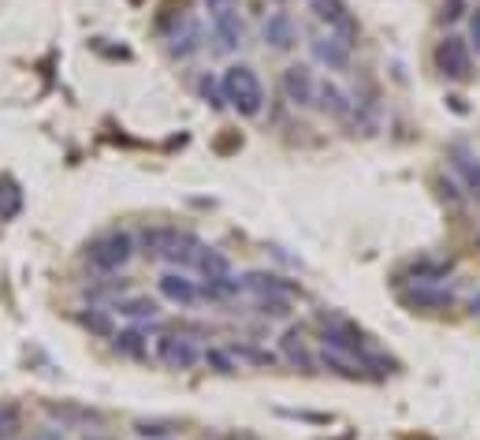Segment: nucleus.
Listing matches in <instances>:
<instances>
[{
	"mask_svg": "<svg viewBox=\"0 0 480 440\" xmlns=\"http://www.w3.org/2000/svg\"><path fill=\"white\" fill-rule=\"evenodd\" d=\"M261 38H265L268 48H275V53H291V48L298 45V22H294V15L284 12V8L272 12L265 19V27H261Z\"/></svg>",
	"mask_w": 480,
	"mask_h": 440,
	"instance_id": "obj_8",
	"label": "nucleus"
},
{
	"mask_svg": "<svg viewBox=\"0 0 480 440\" xmlns=\"http://www.w3.org/2000/svg\"><path fill=\"white\" fill-rule=\"evenodd\" d=\"M469 45L476 48V57H480V8H473V15H469Z\"/></svg>",
	"mask_w": 480,
	"mask_h": 440,
	"instance_id": "obj_32",
	"label": "nucleus"
},
{
	"mask_svg": "<svg viewBox=\"0 0 480 440\" xmlns=\"http://www.w3.org/2000/svg\"><path fill=\"white\" fill-rule=\"evenodd\" d=\"M109 310L127 317V321H153V317L161 313L157 299H149V295H119L116 303H109Z\"/></svg>",
	"mask_w": 480,
	"mask_h": 440,
	"instance_id": "obj_15",
	"label": "nucleus"
},
{
	"mask_svg": "<svg viewBox=\"0 0 480 440\" xmlns=\"http://www.w3.org/2000/svg\"><path fill=\"white\" fill-rule=\"evenodd\" d=\"M239 284H242V291H254V295H294V291H298V284L275 277V273H261V268L239 277Z\"/></svg>",
	"mask_w": 480,
	"mask_h": 440,
	"instance_id": "obj_13",
	"label": "nucleus"
},
{
	"mask_svg": "<svg viewBox=\"0 0 480 440\" xmlns=\"http://www.w3.org/2000/svg\"><path fill=\"white\" fill-rule=\"evenodd\" d=\"M197 97H201V101H205L209 109H216V112L227 105V101H223V90H220V79H216V75H209V71L197 79Z\"/></svg>",
	"mask_w": 480,
	"mask_h": 440,
	"instance_id": "obj_29",
	"label": "nucleus"
},
{
	"mask_svg": "<svg viewBox=\"0 0 480 440\" xmlns=\"http://www.w3.org/2000/svg\"><path fill=\"white\" fill-rule=\"evenodd\" d=\"M157 291H161V299L171 303V306H179V310H194L201 303L197 295V280H190L183 268H168V273H161L157 280Z\"/></svg>",
	"mask_w": 480,
	"mask_h": 440,
	"instance_id": "obj_6",
	"label": "nucleus"
},
{
	"mask_svg": "<svg viewBox=\"0 0 480 440\" xmlns=\"http://www.w3.org/2000/svg\"><path fill=\"white\" fill-rule=\"evenodd\" d=\"M22 429V407L15 400H0V440H15Z\"/></svg>",
	"mask_w": 480,
	"mask_h": 440,
	"instance_id": "obj_27",
	"label": "nucleus"
},
{
	"mask_svg": "<svg viewBox=\"0 0 480 440\" xmlns=\"http://www.w3.org/2000/svg\"><path fill=\"white\" fill-rule=\"evenodd\" d=\"M313 105H317L320 112H327V116H336V119H350V116H353V101H350V93H346L339 83H332V79L317 83V97H313Z\"/></svg>",
	"mask_w": 480,
	"mask_h": 440,
	"instance_id": "obj_10",
	"label": "nucleus"
},
{
	"mask_svg": "<svg viewBox=\"0 0 480 440\" xmlns=\"http://www.w3.org/2000/svg\"><path fill=\"white\" fill-rule=\"evenodd\" d=\"M201 48V22L197 19H183L179 22V31L171 34V41H168V53L175 57V60H187V57H194Z\"/></svg>",
	"mask_w": 480,
	"mask_h": 440,
	"instance_id": "obj_16",
	"label": "nucleus"
},
{
	"mask_svg": "<svg viewBox=\"0 0 480 440\" xmlns=\"http://www.w3.org/2000/svg\"><path fill=\"white\" fill-rule=\"evenodd\" d=\"M31 440H67V436H64V429H57V426H41V429L31 433Z\"/></svg>",
	"mask_w": 480,
	"mask_h": 440,
	"instance_id": "obj_34",
	"label": "nucleus"
},
{
	"mask_svg": "<svg viewBox=\"0 0 480 440\" xmlns=\"http://www.w3.org/2000/svg\"><path fill=\"white\" fill-rule=\"evenodd\" d=\"M45 410L60 418V429H71V426H100V414L90 410V407H79V403H45Z\"/></svg>",
	"mask_w": 480,
	"mask_h": 440,
	"instance_id": "obj_17",
	"label": "nucleus"
},
{
	"mask_svg": "<svg viewBox=\"0 0 480 440\" xmlns=\"http://www.w3.org/2000/svg\"><path fill=\"white\" fill-rule=\"evenodd\" d=\"M220 90H223V101L231 105L239 116L254 119L265 112V86L257 79V71L249 64H231L220 75Z\"/></svg>",
	"mask_w": 480,
	"mask_h": 440,
	"instance_id": "obj_1",
	"label": "nucleus"
},
{
	"mask_svg": "<svg viewBox=\"0 0 480 440\" xmlns=\"http://www.w3.org/2000/svg\"><path fill=\"white\" fill-rule=\"evenodd\" d=\"M197 273L205 280H220V277H231V261H227V254L213 251V247H201L197 254Z\"/></svg>",
	"mask_w": 480,
	"mask_h": 440,
	"instance_id": "obj_24",
	"label": "nucleus"
},
{
	"mask_svg": "<svg viewBox=\"0 0 480 440\" xmlns=\"http://www.w3.org/2000/svg\"><path fill=\"white\" fill-rule=\"evenodd\" d=\"M171 429H179L171 418H138V422H135V433H138L142 440H168Z\"/></svg>",
	"mask_w": 480,
	"mask_h": 440,
	"instance_id": "obj_28",
	"label": "nucleus"
},
{
	"mask_svg": "<svg viewBox=\"0 0 480 440\" xmlns=\"http://www.w3.org/2000/svg\"><path fill=\"white\" fill-rule=\"evenodd\" d=\"M83 440H116V436H109V433H86Z\"/></svg>",
	"mask_w": 480,
	"mask_h": 440,
	"instance_id": "obj_37",
	"label": "nucleus"
},
{
	"mask_svg": "<svg viewBox=\"0 0 480 440\" xmlns=\"http://www.w3.org/2000/svg\"><path fill=\"white\" fill-rule=\"evenodd\" d=\"M153 355H157V358L168 365V370H179V374L194 370V365L201 362V348L194 344V339H187V336H175V332H164V336H157Z\"/></svg>",
	"mask_w": 480,
	"mask_h": 440,
	"instance_id": "obj_5",
	"label": "nucleus"
},
{
	"mask_svg": "<svg viewBox=\"0 0 480 440\" xmlns=\"http://www.w3.org/2000/svg\"><path fill=\"white\" fill-rule=\"evenodd\" d=\"M22 206H27V194H22V187L12 176H4L0 180V220H15Z\"/></svg>",
	"mask_w": 480,
	"mask_h": 440,
	"instance_id": "obj_22",
	"label": "nucleus"
},
{
	"mask_svg": "<svg viewBox=\"0 0 480 440\" xmlns=\"http://www.w3.org/2000/svg\"><path fill=\"white\" fill-rule=\"evenodd\" d=\"M291 299H294V295H257V303H254V306H257V313H261V317H287V313H291V306H294Z\"/></svg>",
	"mask_w": 480,
	"mask_h": 440,
	"instance_id": "obj_30",
	"label": "nucleus"
},
{
	"mask_svg": "<svg viewBox=\"0 0 480 440\" xmlns=\"http://www.w3.org/2000/svg\"><path fill=\"white\" fill-rule=\"evenodd\" d=\"M112 351L123 355V358H145L149 355V336L138 325L119 329V332H112Z\"/></svg>",
	"mask_w": 480,
	"mask_h": 440,
	"instance_id": "obj_18",
	"label": "nucleus"
},
{
	"mask_svg": "<svg viewBox=\"0 0 480 440\" xmlns=\"http://www.w3.org/2000/svg\"><path fill=\"white\" fill-rule=\"evenodd\" d=\"M406 273L414 280H421V284H440V280H447L454 273V261L450 258H417V261H410Z\"/></svg>",
	"mask_w": 480,
	"mask_h": 440,
	"instance_id": "obj_19",
	"label": "nucleus"
},
{
	"mask_svg": "<svg viewBox=\"0 0 480 440\" xmlns=\"http://www.w3.org/2000/svg\"><path fill=\"white\" fill-rule=\"evenodd\" d=\"M320 362H324V365H327V370H332V374L346 377V381H358V377H365L362 362H358V358H350V355H343V351H332V348H324Z\"/></svg>",
	"mask_w": 480,
	"mask_h": 440,
	"instance_id": "obj_25",
	"label": "nucleus"
},
{
	"mask_svg": "<svg viewBox=\"0 0 480 440\" xmlns=\"http://www.w3.org/2000/svg\"><path fill=\"white\" fill-rule=\"evenodd\" d=\"M135 254H138V242H135L131 232H123V228L93 235L86 242V251H83V258L90 261V268H97V273H119V268L131 265Z\"/></svg>",
	"mask_w": 480,
	"mask_h": 440,
	"instance_id": "obj_2",
	"label": "nucleus"
},
{
	"mask_svg": "<svg viewBox=\"0 0 480 440\" xmlns=\"http://www.w3.org/2000/svg\"><path fill=\"white\" fill-rule=\"evenodd\" d=\"M175 235H179V232H175V228H145V232H138V247L145 251V254H168V247H171V242H175Z\"/></svg>",
	"mask_w": 480,
	"mask_h": 440,
	"instance_id": "obj_26",
	"label": "nucleus"
},
{
	"mask_svg": "<svg viewBox=\"0 0 480 440\" xmlns=\"http://www.w3.org/2000/svg\"><path fill=\"white\" fill-rule=\"evenodd\" d=\"M469 310H473V317H480V291H476V295L469 299Z\"/></svg>",
	"mask_w": 480,
	"mask_h": 440,
	"instance_id": "obj_36",
	"label": "nucleus"
},
{
	"mask_svg": "<svg viewBox=\"0 0 480 440\" xmlns=\"http://www.w3.org/2000/svg\"><path fill=\"white\" fill-rule=\"evenodd\" d=\"M310 48H313V57H317L327 71H346V67H350V53H353V48H350L343 38H336V34L313 38Z\"/></svg>",
	"mask_w": 480,
	"mask_h": 440,
	"instance_id": "obj_11",
	"label": "nucleus"
},
{
	"mask_svg": "<svg viewBox=\"0 0 480 440\" xmlns=\"http://www.w3.org/2000/svg\"><path fill=\"white\" fill-rule=\"evenodd\" d=\"M436 67L450 83H466L473 79V53H469V41L458 38V34H447L440 45H436Z\"/></svg>",
	"mask_w": 480,
	"mask_h": 440,
	"instance_id": "obj_3",
	"label": "nucleus"
},
{
	"mask_svg": "<svg viewBox=\"0 0 480 440\" xmlns=\"http://www.w3.org/2000/svg\"><path fill=\"white\" fill-rule=\"evenodd\" d=\"M209 27H213V38L220 41L223 53H235V48L242 45V38H246V22H242L239 8H227V12L209 15Z\"/></svg>",
	"mask_w": 480,
	"mask_h": 440,
	"instance_id": "obj_9",
	"label": "nucleus"
},
{
	"mask_svg": "<svg viewBox=\"0 0 480 440\" xmlns=\"http://www.w3.org/2000/svg\"><path fill=\"white\" fill-rule=\"evenodd\" d=\"M310 12H313L317 22H324V27H327V34L343 38L350 48L358 45V22H353L346 0H310Z\"/></svg>",
	"mask_w": 480,
	"mask_h": 440,
	"instance_id": "obj_4",
	"label": "nucleus"
},
{
	"mask_svg": "<svg viewBox=\"0 0 480 440\" xmlns=\"http://www.w3.org/2000/svg\"><path fill=\"white\" fill-rule=\"evenodd\" d=\"M447 154H450V168L458 172V180L466 183V190L480 198V157L469 150V145H462V142H454Z\"/></svg>",
	"mask_w": 480,
	"mask_h": 440,
	"instance_id": "obj_12",
	"label": "nucleus"
},
{
	"mask_svg": "<svg viewBox=\"0 0 480 440\" xmlns=\"http://www.w3.org/2000/svg\"><path fill=\"white\" fill-rule=\"evenodd\" d=\"M205 15H216V12H227V8H239V0H201Z\"/></svg>",
	"mask_w": 480,
	"mask_h": 440,
	"instance_id": "obj_33",
	"label": "nucleus"
},
{
	"mask_svg": "<svg viewBox=\"0 0 480 440\" xmlns=\"http://www.w3.org/2000/svg\"><path fill=\"white\" fill-rule=\"evenodd\" d=\"M275 4H284V0H275Z\"/></svg>",
	"mask_w": 480,
	"mask_h": 440,
	"instance_id": "obj_38",
	"label": "nucleus"
},
{
	"mask_svg": "<svg viewBox=\"0 0 480 440\" xmlns=\"http://www.w3.org/2000/svg\"><path fill=\"white\" fill-rule=\"evenodd\" d=\"M201 247H205V242H201L194 232H179L175 235V242L168 247V261L171 265H179V268H187V265H197V254H201Z\"/></svg>",
	"mask_w": 480,
	"mask_h": 440,
	"instance_id": "obj_21",
	"label": "nucleus"
},
{
	"mask_svg": "<svg viewBox=\"0 0 480 440\" xmlns=\"http://www.w3.org/2000/svg\"><path fill=\"white\" fill-rule=\"evenodd\" d=\"M201 362L205 365H213L216 374H223V377H231L239 365H235V355L231 351H220V348H209V351H201Z\"/></svg>",
	"mask_w": 480,
	"mask_h": 440,
	"instance_id": "obj_31",
	"label": "nucleus"
},
{
	"mask_svg": "<svg viewBox=\"0 0 480 440\" xmlns=\"http://www.w3.org/2000/svg\"><path fill=\"white\" fill-rule=\"evenodd\" d=\"M402 303H406L410 310L432 313V310H447V306L454 303V295H450V291H443V287H436V284H417L414 291H406V295H402Z\"/></svg>",
	"mask_w": 480,
	"mask_h": 440,
	"instance_id": "obj_14",
	"label": "nucleus"
},
{
	"mask_svg": "<svg viewBox=\"0 0 480 440\" xmlns=\"http://www.w3.org/2000/svg\"><path fill=\"white\" fill-rule=\"evenodd\" d=\"M280 351H284V358H287L291 365H298V370H306V374H313V370H317V358L310 355L306 339H301V332H298V329H291V332L280 339Z\"/></svg>",
	"mask_w": 480,
	"mask_h": 440,
	"instance_id": "obj_20",
	"label": "nucleus"
},
{
	"mask_svg": "<svg viewBox=\"0 0 480 440\" xmlns=\"http://www.w3.org/2000/svg\"><path fill=\"white\" fill-rule=\"evenodd\" d=\"M280 90L291 105L298 109H306L313 105V97H317V75H313V67L310 64H291L284 71V79H280Z\"/></svg>",
	"mask_w": 480,
	"mask_h": 440,
	"instance_id": "obj_7",
	"label": "nucleus"
},
{
	"mask_svg": "<svg viewBox=\"0 0 480 440\" xmlns=\"http://www.w3.org/2000/svg\"><path fill=\"white\" fill-rule=\"evenodd\" d=\"M462 8H466L462 0H447V4H443V19H450V22H454V19L462 15Z\"/></svg>",
	"mask_w": 480,
	"mask_h": 440,
	"instance_id": "obj_35",
	"label": "nucleus"
},
{
	"mask_svg": "<svg viewBox=\"0 0 480 440\" xmlns=\"http://www.w3.org/2000/svg\"><path fill=\"white\" fill-rule=\"evenodd\" d=\"M79 325L86 332H93V336H105V339H112V332H116L109 306H86V310H79Z\"/></svg>",
	"mask_w": 480,
	"mask_h": 440,
	"instance_id": "obj_23",
	"label": "nucleus"
}]
</instances>
